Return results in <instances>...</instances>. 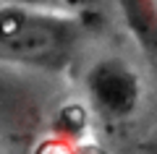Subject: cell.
<instances>
[{
  "label": "cell",
  "instance_id": "cell-4",
  "mask_svg": "<svg viewBox=\"0 0 157 154\" xmlns=\"http://www.w3.org/2000/svg\"><path fill=\"white\" fill-rule=\"evenodd\" d=\"M68 3H86V0H68Z\"/></svg>",
  "mask_w": 157,
  "mask_h": 154
},
{
  "label": "cell",
  "instance_id": "cell-3",
  "mask_svg": "<svg viewBox=\"0 0 157 154\" xmlns=\"http://www.w3.org/2000/svg\"><path fill=\"white\" fill-rule=\"evenodd\" d=\"M13 3H21V6H29V3H45V0H13Z\"/></svg>",
  "mask_w": 157,
  "mask_h": 154
},
{
  "label": "cell",
  "instance_id": "cell-1",
  "mask_svg": "<svg viewBox=\"0 0 157 154\" xmlns=\"http://www.w3.org/2000/svg\"><path fill=\"white\" fill-rule=\"evenodd\" d=\"M78 26L73 18L37 13L21 3L0 8V52L42 71H60L73 60Z\"/></svg>",
  "mask_w": 157,
  "mask_h": 154
},
{
  "label": "cell",
  "instance_id": "cell-2",
  "mask_svg": "<svg viewBox=\"0 0 157 154\" xmlns=\"http://www.w3.org/2000/svg\"><path fill=\"white\" fill-rule=\"evenodd\" d=\"M89 94L110 120H123L139 102V81L123 60L107 58L92 68Z\"/></svg>",
  "mask_w": 157,
  "mask_h": 154
}]
</instances>
